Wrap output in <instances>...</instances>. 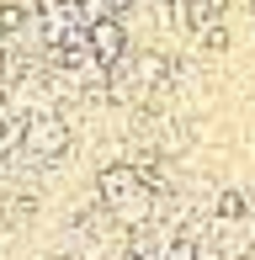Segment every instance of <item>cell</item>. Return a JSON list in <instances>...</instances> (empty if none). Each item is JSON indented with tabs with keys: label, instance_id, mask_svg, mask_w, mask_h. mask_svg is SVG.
<instances>
[{
	"label": "cell",
	"instance_id": "1",
	"mask_svg": "<svg viewBox=\"0 0 255 260\" xmlns=\"http://www.w3.org/2000/svg\"><path fill=\"white\" fill-rule=\"evenodd\" d=\"M69 144H75V133H69V117L59 106H43V112H27V122H21V154L48 165V159H64Z\"/></svg>",
	"mask_w": 255,
	"mask_h": 260
},
{
	"label": "cell",
	"instance_id": "2",
	"mask_svg": "<svg viewBox=\"0 0 255 260\" xmlns=\"http://www.w3.org/2000/svg\"><path fill=\"white\" fill-rule=\"evenodd\" d=\"M85 43H90V58H96L101 69H112L128 48H133V43H128V21L112 16V11H107V16H96V21L85 27Z\"/></svg>",
	"mask_w": 255,
	"mask_h": 260
},
{
	"label": "cell",
	"instance_id": "3",
	"mask_svg": "<svg viewBox=\"0 0 255 260\" xmlns=\"http://www.w3.org/2000/svg\"><path fill=\"white\" fill-rule=\"evenodd\" d=\"M224 6L229 0H181V16H186V27H207V21H224Z\"/></svg>",
	"mask_w": 255,
	"mask_h": 260
},
{
	"label": "cell",
	"instance_id": "4",
	"mask_svg": "<svg viewBox=\"0 0 255 260\" xmlns=\"http://www.w3.org/2000/svg\"><path fill=\"white\" fill-rule=\"evenodd\" d=\"M32 27V6H21V0H6L0 6V38H16V32Z\"/></svg>",
	"mask_w": 255,
	"mask_h": 260
},
{
	"label": "cell",
	"instance_id": "5",
	"mask_svg": "<svg viewBox=\"0 0 255 260\" xmlns=\"http://www.w3.org/2000/svg\"><path fill=\"white\" fill-rule=\"evenodd\" d=\"M197 48H202V53H224V48H229V27H224V21L197 27Z\"/></svg>",
	"mask_w": 255,
	"mask_h": 260
},
{
	"label": "cell",
	"instance_id": "6",
	"mask_svg": "<svg viewBox=\"0 0 255 260\" xmlns=\"http://www.w3.org/2000/svg\"><path fill=\"white\" fill-rule=\"evenodd\" d=\"M75 6H80V16H85V21L107 16V11H117V6H112V0H75Z\"/></svg>",
	"mask_w": 255,
	"mask_h": 260
},
{
	"label": "cell",
	"instance_id": "7",
	"mask_svg": "<svg viewBox=\"0 0 255 260\" xmlns=\"http://www.w3.org/2000/svg\"><path fill=\"white\" fill-rule=\"evenodd\" d=\"M69 6H75V0H32V16H59Z\"/></svg>",
	"mask_w": 255,
	"mask_h": 260
},
{
	"label": "cell",
	"instance_id": "8",
	"mask_svg": "<svg viewBox=\"0 0 255 260\" xmlns=\"http://www.w3.org/2000/svg\"><path fill=\"white\" fill-rule=\"evenodd\" d=\"M239 234H245V250L255 255V207L245 212V218H239Z\"/></svg>",
	"mask_w": 255,
	"mask_h": 260
},
{
	"label": "cell",
	"instance_id": "9",
	"mask_svg": "<svg viewBox=\"0 0 255 260\" xmlns=\"http://www.w3.org/2000/svg\"><path fill=\"white\" fill-rule=\"evenodd\" d=\"M112 6H128V0H112Z\"/></svg>",
	"mask_w": 255,
	"mask_h": 260
}]
</instances>
